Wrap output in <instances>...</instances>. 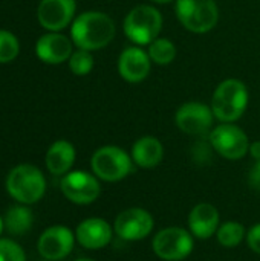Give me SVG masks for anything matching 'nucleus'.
Returning a JSON list of instances; mask_svg holds the SVG:
<instances>
[{
  "mask_svg": "<svg viewBox=\"0 0 260 261\" xmlns=\"http://www.w3.org/2000/svg\"><path fill=\"white\" fill-rule=\"evenodd\" d=\"M115 37V23L106 12L87 11L75 17L70 26V40L78 49L98 50Z\"/></svg>",
  "mask_w": 260,
  "mask_h": 261,
  "instance_id": "nucleus-1",
  "label": "nucleus"
},
{
  "mask_svg": "<svg viewBox=\"0 0 260 261\" xmlns=\"http://www.w3.org/2000/svg\"><path fill=\"white\" fill-rule=\"evenodd\" d=\"M248 87L238 78H228L219 83L211 98V110L221 122H236L248 107Z\"/></svg>",
  "mask_w": 260,
  "mask_h": 261,
  "instance_id": "nucleus-2",
  "label": "nucleus"
},
{
  "mask_svg": "<svg viewBox=\"0 0 260 261\" xmlns=\"http://www.w3.org/2000/svg\"><path fill=\"white\" fill-rule=\"evenodd\" d=\"M6 190L9 196L21 205H34L44 196L46 180L37 167L21 164L9 171L6 177Z\"/></svg>",
  "mask_w": 260,
  "mask_h": 261,
  "instance_id": "nucleus-3",
  "label": "nucleus"
},
{
  "mask_svg": "<svg viewBox=\"0 0 260 261\" xmlns=\"http://www.w3.org/2000/svg\"><path fill=\"white\" fill-rule=\"evenodd\" d=\"M123 29L126 37L136 46L150 44L162 31V15L150 5H138L124 17Z\"/></svg>",
  "mask_w": 260,
  "mask_h": 261,
  "instance_id": "nucleus-4",
  "label": "nucleus"
},
{
  "mask_svg": "<svg viewBox=\"0 0 260 261\" xmlns=\"http://www.w3.org/2000/svg\"><path fill=\"white\" fill-rule=\"evenodd\" d=\"M132 156L116 145H104L100 147L90 159V167L93 174L109 184L124 180L133 171Z\"/></svg>",
  "mask_w": 260,
  "mask_h": 261,
  "instance_id": "nucleus-5",
  "label": "nucleus"
},
{
  "mask_svg": "<svg viewBox=\"0 0 260 261\" xmlns=\"http://www.w3.org/2000/svg\"><path fill=\"white\" fill-rule=\"evenodd\" d=\"M175 11L179 23L193 34L210 32L219 21L216 0H176Z\"/></svg>",
  "mask_w": 260,
  "mask_h": 261,
  "instance_id": "nucleus-6",
  "label": "nucleus"
},
{
  "mask_svg": "<svg viewBox=\"0 0 260 261\" xmlns=\"http://www.w3.org/2000/svg\"><path fill=\"white\" fill-rule=\"evenodd\" d=\"M155 255L162 261H182L188 258L195 249V237L181 226L162 228L152 240Z\"/></svg>",
  "mask_w": 260,
  "mask_h": 261,
  "instance_id": "nucleus-7",
  "label": "nucleus"
},
{
  "mask_svg": "<svg viewBox=\"0 0 260 261\" xmlns=\"http://www.w3.org/2000/svg\"><path fill=\"white\" fill-rule=\"evenodd\" d=\"M208 141L213 150L228 161L245 158L251 144L247 133L233 122H222L215 127L208 135Z\"/></svg>",
  "mask_w": 260,
  "mask_h": 261,
  "instance_id": "nucleus-8",
  "label": "nucleus"
},
{
  "mask_svg": "<svg viewBox=\"0 0 260 261\" xmlns=\"http://www.w3.org/2000/svg\"><path fill=\"white\" fill-rule=\"evenodd\" d=\"M153 228V216L147 210L136 206L121 211L113 222L115 234L124 242H141L152 234Z\"/></svg>",
  "mask_w": 260,
  "mask_h": 261,
  "instance_id": "nucleus-9",
  "label": "nucleus"
},
{
  "mask_svg": "<svg viewBox=\"0 0 260 261\" xmlns=\"http://www.w3.org/2000/svg\"><path fill=\"white\" fill-rule=\"evenodd\" d=\"M63 196L75 205H90L101 194L100 179L86 171H69L60 182Z\"/></svg>",
  "mask_w": 260,
  "mask_h": 261,
  "instance_id": "nucleus-10",
  "label": "nucleus"
},
{
  "mask_svg": "<svg viewBox=\"0 0 260 261\" xmlns=\"http://www.w3.org/2000/svg\"><path fill=\"white\" fill-rule=\"evenodd\" d=\"M215 115L210 106L198 101H190L182 104L175 113L176 127L190 136H205L210 135L213 127Z\"/></svg>",
  "mask_w": 260,
  "mask_h": 261,
  "instance_id": "nucleus-11",
  "label": "nucleus"
},
{
  "mask_svg": "<svg viewBox=\"0 0 260 261\" xmlns=\"http://www.w3.org/2000/svg\"><path fill=\"white\" fill-rule=\"evenodd\" d=\"M75 240V234L67 226L54 225L44 229V232L40 236L37 249L44 260H63L72 252Z\"/></svg>",
  "mask_w": 260,
  "mask_h": 261,
  "instance_id": "nucleus-12",
  "label": "nucleus"
},
{
  "mask_svg": "<svg viewBox=\"0 0 260 261\" xmlns=\"http://www.w3.org/2000/svg\"><path fill=\"white\" fill-rule=\"evenodd\" d=\"M75 9V0H41L37 9V17L44 29L58 32L72 23Z\"/></svg>",
  "mask_w": 260,
  "mask_h": 261,
  "instance_id": "nucleus-13",
  "label": "nucleus"
},
{
  "mask_svg": "<svg viewBox=\"0 0 260 261\" xmlns=\"http://www.w3.org/2000/svg\"><path fill=\"white\" fill-rule=\"evenodd\" d=\"M152 69V60L141 46L126 47L118 58V73L127 83L144 81Z\"/></svg>",
  "mask_w": 260,
  "mask_h": 261,
  "instance_id": "nucleus-14",
  "label": "nucleus"
},
{
  "mask_svg": "<svg viewBox=\"0 0 260 261\" xmlns=\"http://www.w3.org/2000/svg\"><path fill=\"white\" fill-rule=\"evenodd\" d=\"M113 234H115L113 226L107 220L100 217L86 219L75 229L77 242L84 249H90V251L106 248L112 242Z\"/></svg>",
  "mask_w": 260,
  "mask_h": 261,
  "instance_id": "nucleus-15",
  "label": "nucleus"
},
{
  "mask_svg": "<svg viewBox=\"0 0 260 261\" xmlns=\"http://www.w3.org/2000/svg\"><path fill=\"white\" fill-rule=\"evenodd\" d=\"M188 231L198 240H208L216 236L221 226V216L215 205L210 202H201L195 205L188 214Z\"/></svg>",
  "mask_w": 260,
  "mask_h": 261,
  "instance_id": "nucleus-16",
  "label": "nucleus"
},
{
  "mask_svg": "<svg viewBox=\"0 0 260 261\" xmlns=\"http://www.w3.org/2000/svg\"><path fill=\"white\" fill-rule=\"evenodd\" d=\"M74 41L58 32H49L38 38L35 44L37 57L48 64H61L72 55Z\"/></svg>",
  "mask_w": 260,
  "mask_h": 261,
  "instance_id": "nucleus-17",
  "label": "nucleus"
},
{
  "mask_svg": "<svg viewBox=\"0 0 260 261\" xmlns=\"http://www.w3.org/2000/svg\"><path fill=\"white\" fill-rule=\"evenodd\" d=\"M130 156L136 167L143 170H152L162 162L164 145L158 138L147 135L133 142Z\"/></svg>",
  "mask_w": 260,
  "mask_h": 261,
  "instance_id": "nucleus-18",
  "label": "nucleus"
},
{
  "mask_svg": "<svg viewBox=\"0 0 260 261\" xmlns=\"http://www.w3.org/2000/svg\"><path fill=\"white\" fill-rule=\"evenodd\" d=\"M75 156H77L75 147L69 141L64 139L55 141L46 153L44 158L46 168L54 176H64L72 168L75 162Z\"/></svg>",
  "mask_w": 260,
  "mask_h": 261,
  "instance_id": "nucleus-19",
  "label": "nucleus"
},
{
  "mask_svg": "<svg viewBox=\"0 0 260 261\" xmlns=\"http://www.w3.org/2000/svg\"><path fill=\"white\" fill-rule=\"evenodd\" d=\"M3 223H5V229L11 236H23L31 229L34 223V216L28 206L15 205L6 211Z\"/></svg>",
  "mask_w": 260,
  "mask_h": 261,
  "instance_id": "nucleus-20",
  "label": "nucleus"
},
{
  "mask_svg": "<svg viewBox=\"0 0 260 261\" xmlns=\"http://www.w3.org/2000/svg\"><path fill=\"white\" fill-rule=\"evenodd\" d=\"M247 239V229L241 222L228 220L221 223L216 231V240L224 248H236Z\"/></svg>",
  "mask_w": 260,
  "mask_h": 261,
  "instance_id": "nucleus-21",
  "label": "nucleus"
},
{
  "mask_svg": "<svg viewBox=\"0 0 260 261\" xmlns=\"http://www.w3.org/2000/svg\"><path fill=\"white\" fill-rule=\"evenodd\" d=\"M147 54H149L152 63L159 64V66H167V64L173 63V60L176 58V46L172 40L158 37L156 40H153L149 44Z\"/></svg>",
  "mask_w": 260,
  "mask_h": 261,
  "instance_id": "nucleus-22",
  "label": "nucleus"
},
{
  "mask_svg": "<svg viewBox=\"0 0 260 261\" xmlns=\"http://www.w3.org/2000/svg\"><path fill=\"white\" fill-rule=\"evenodd\" d=\"M69 69L77 76H84L93 69V57L89 50L78 49L69 58Z\"/></svg>",
  "mask_w": 260,
  "mask_h": 261,
  "instance_id": "nucleus-23",
  "label": "nucleus"
},
{
  "mask_svg": "<svg viewBox=\"0 0 260 261\" xmlns=\"http://www.w3.org/2000/svg\"><path fill=\"white\" fill-rule=\"evenodd\" d=\"M20 50V44L17 37L9 32L0 29V63H9L17 58Z\"/></svg>",
  "mask_w": 260,
  "mask_h": 261,
  "instance_id": "nucleus-24",
  "label": "nucleus"
},
{
  "mask_svg": "<svg viewBox=\"0 0 260 261\" xmlns=\"http://www.w3.org/2000/svg\"><path fill=\"white\" fill-rule=\"evenodd\" d=\"M0 261H26L23 248L9 239H0Z\"/></svg>",
  "mask_w": 260,
  "mask_h": 261,
  "instance_id": "nucleus-25",
  "label": "nucleus"
},
{
  "mask_svg": "<svg viewBox=\"0 0 260 261\" xmlns=\"http://www.w3.org/2000/svg\"><path fill=\"white\" fill-rule=\"evenodd\" d=\"M247 245L248 248L254 252L260 255V223L253 225L248 231H247Z\"/></svg>",
  "mask_w": 260,
  "mask_h": 261,
  "instance_id": "nucleus-26",
  "label": "nucleus"
},
{
  "mask_svg": "<svg viewBox=\"0 0 260 261\" xmlns=\"http://www.w3.org/2000/svg\"><path fill=\"white\" fill-rule=\"evenodd\" d=\"M211 150H213V147H211L210 142H208V144L199 142V144H196L195 148H193V158L196 159V162L204 164V162H207L208 159H211Z\"/></svg>",
  "mask_w": 260,
  "mask_h": 261,
  "instance_id": "nucleus-27",
  "label": "nucleus"
},
{
  "mask_svg": "<svg viewBox=\"0 0 260 261\" xmlns=\"http://www.w3.org/2000/svg\"><path fill=\"white\" fill-rule=\"evenodd\" d=\"M248 184L253 190L260 191V161H256V164L251 167L248 173Z\"/></svg>",
  "mask_w": 260,
  "mask_h": 261,
  "instance_id": "nucleus-28",
  "label": "nucleus"
},
{
  "mask_svg": "<svg viewBox=\"0 0 260 261\" xmlns=\"http://www.w3.org/2000/svg\"><path fill=\"white\" fill-rule=\"evenodd\" d=\"M248 153L251 154V158L254 161H260V141H254L250 144V150Z\"/></svg>",
  "mask_w": 260,
  "mask_h": 261,
  "instance_id": "nucleus-29",
  "label": "nucleus"
},
{
  "mask_svg": "<svg viewBox=\"0 0 260 261\" xmlns=\"http://www.w3.org/2000/svg\"><path fill=\"white\" fill-rule=\"evenodd\" d=\"M153 3H158V5H167V3H170V2H173V0H152ZM176 2V0H175Z\"/></svg>",
  "mask_w": 260,
  "mask_h": 261,
  "instance_id": "nucleus-30",
  "label": "nucleus"
},
{
  "mask_svg": "<svg viewBox=\"0 0 260 261\" xmlns=\"http://www.w3.org/2000/svg\"><path fill=\"white\" fill-rule=\"evenodd\" d=\"M3 229H5V223H3V219L0 217V236H2V232H3Z\"/></svg>",
  "mask_w": 260,
  "mask_h": 261,
  "instance_id": "nucleus-31",
  "label": "nucleus"
},
{
  "mask_svg": "<svg viewBox=\"0 0 260 261\" xmlns=\"http://www.w3.org/2000/svg\"><path fill=\"white\" fill-rule=\"evenodd\" d=\"M75 261H95V260H92V258H78V260H75Z\"/></svg>",
  "mask_w": 260,
  "mask_h": 261,
  "instance_id": "nucleus-32",
  "label": "nucleus"
},
{
  "mask_svg": "<svg viewBox=\"0 0 260 261\" xmlns=\"http://www.w3.org/2000/svg\"><path fill=\"white\" fill-rule=\"evenodd\" d=\"M43 261H49V260H43Z\"/></svg>",
  "mask_w": 260,
  "mask_h": 261,
  "instance_id": "nucleus-33",
  "label": "nucleus"
}]
</instances>
